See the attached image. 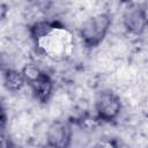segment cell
<instances>
[{"mask_svg": "<svg viewBox=\"0 0 148 148\" xmlns=\"http://www.w3.org/2000/svg\"><path fill=\"white\" fill-rule=\"evenodd\" d=\"M112 20L106 13H101L88 17L80 28V37L82 43L88 49L98 46L106 37Z\"/></svg>", "mask_w": 148, "mask_h": 148, "instance_id": "1", "label": "cell"}, {"mask_svg": "<svg viewBox=\"0 0 148 148\" xmlns=\"http://www.w3.org/2000/svg\"><path fill=\"white\" fill-rule=\"evenodd\" d=\"M22 72L35 98L40 103H47L53 94V82L51 77L35 65H27Z\"/></svg>", "mask_w": 148, "mask_h": 148, "instance_id": "2", "label": "cell"}, {"mask_svg": "<svg viewBox=\"0 0 148 148\" xmlns=\"http://www.w3.org/2000/svg\"><path fill=\"white\" fill-rule=\"evenodd\" d=\"M95 111L99 120L105 123L114 121L123 109L120 97L111 90H102L95 97Z\"/></svg>", "mask_w": 148, "mask_h": 148, "instance_id": "3", "label": "cell"}, {"mask_svg": "<svg viewBox=\"0 0 148 148\" xmlns=\"http://www.w3.org/2000/svg\"><path fill=\"white\" fill-rule=\"evenodd\" d=\"M123 25L134 36L142 35L148 28V14L141 5H131L123 14Z\"/></svg>", "mask_w": 148, "mask_h": 148, "instance_id": "4", "label": "cell"}, {"mask_svg": "<svg viewBox=\"0 0 148 148\" xmlns=\"http://www.w3.org/2000/svg\"><path fill=\"white\" fill-rule=\"evenodd\" d=\"M73 131L68 123L54 121L46 130V143L50 147L65 148L71 145Z\"/></svg>", "mask_w": 148, "mask_h": 148, "instance_id": "5", "label": "cell"}, {"mask_svg": "<svg viewBox=\"0 0 148 148\" xmlns=\"http://www.w3.org/2000/svg\"><path fill=\"white\" fill-rule=\"evenodd\" d=\"M2 77H3V84L6 89L10 92H18L27 84V79L22 71L20 72L14 68L3 69Z\"/></svg>", "mask_w": 148, "mask_h": 148, "instance_id": "6", "label": "cell"}, {"mask_svg": "<svg viewBox=\"0 0 148 148\" xmlns=\"http://www.w3.org/2000/svg\"><path fill=\"white\" fill-rule=\"evenodd\" d=\"M58 27H59V24L53 21H46V20L36 21L29 27V35H30L31 39L35 43H37L45 36L51 34Z\"/></svg>", "mask_w": 148, "mask_h": 148, "instance_id": "7", "label": "cell"}, {"mask_svg": "<svg viewBox=\"0 0 148 148\" xmlns=\"http://www.w3.org/2000/svg\"><path fill=\"white\" fill-rule=\"evenodd\" d=\"M29 2L38 9H47L52 3V0H29Z\"/></svg>", "mask_w": 148, "mask_h": 148, "instance_id": "8", "label": "cell"}]
</instances>
